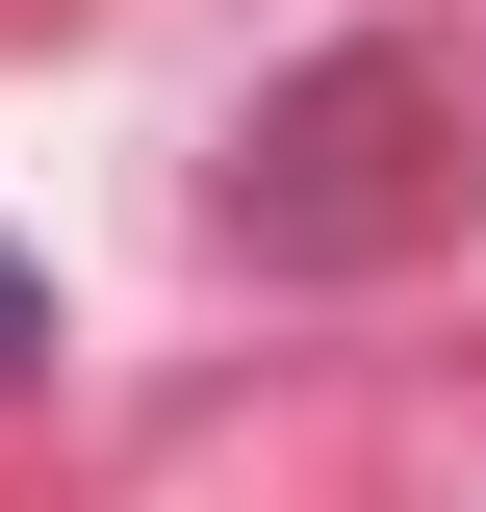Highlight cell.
Instances as JSON below:
<instances>
[{"instance_id":"cell-1","label":"cell","mask_w":486,"mask_h":512,"mask_svg":"<svg viewBox=\"0 0 486 512\" xmlns=\"http://www.w3.org/2000/svg\"><path fill=\"white\" fill-rule=\"evenodd\" d=\"M461 52H435V26H333V52H282L231 103V154H205V256H231V282H410L435 231H461Z\"/></svg>"},{"instance_id":"cell-2","label":"cell","mask_w":486,"mask_h":512,"mask_svg":"<svg viewBox=\"0 0 486 512\" xmlns=\"http://www.w3.org/2000/svg\"><path fill=\"white\" fill-rule=\"evenodd\" d=\"M0 384H52V256L0 231Z\"/></svg>"}]
</instances>
